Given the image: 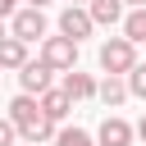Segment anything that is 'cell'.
I'll return each mask as SVG.
<instances>
[{
	"label": "cell",
	"instance_id": "1",
	"mask_svg": "<svg viewBox=\"0 0 146 146\" xmlns=\"http://www.w3.org/2000/svg\"><path fill=\"white\" fill-rule=\"evenodd\" d=\"M9 123H14V128H18V137H23V141H32V146L55 141V128H59V123H50V119L41 114L36 96H27V91H18V96L9 100Z\"/></svg>",
	"mask_w": 146,
	"mask_h": 146
},
{
	"label": "cell",
	"instance_id": "2",
	"mask_svg": "<svg viewBox=\"0 0 146 146\" xmlns=\"http://www.w3.org/2000/svg\"><path fill=\"white\" fill-rule=\"evenodd\" d=\"M96 59H100V68H105V73H119V78H123V73L137 64V46H132L128 36H105Z\"/></svg>",
	"mask_w": 146,
	"mask_h": 146
},
{
	"label": "cell",
	"instance_id": "3",
	"mask_svg": "<svg viewBox=\"0 0 146 146\" xmlns=\"http://www.w3.org/2000/svg\"><path fill=\"white\" fill-rule=\"evenodd\" d=\"M41 64H50L55 73H68V68H78V41H68V36H41V55H36Z\"/></svg>",
	"mask_w": 146,
	"mask_h": 146
},
{
	"label": "cell",
	"instance_id": "4",
	"mask_svg": "<svg viewBox=\"0 0 146 146\" xmlns=\"http://www.w3.org/2000/svg\"><path fill=\"white\" fill-rule=\"evenodd\" d=\"M9 36H18V41H41L46 36V9H14V18H9Z\"/></svg>",
	"mask_w": 146,
	"mask_h": 146
},
{
	"label": "cell",
	"instance_id": "5",
	"mask_svg": "<svg viewBox=\"0 0 146 146\" xmlns=\"http://www.w3.org/2000/svg\"><path fill=\"white\" fill-rule=\"evenodd\" d=\"M96 32V23H91V14H87V5H64V14H59V36H68V41H87Z\"/></svg>",
	"mask_w": 146,
	"mask_h": 146
},
{
	"label": "cell",
	"instance_id": "6",
	"mask_svg": "<svg viewBox=\"0 0 146 146\" xmlns=\"http://www.w3.org/2000/svg\"><path fill=\"white\" fill-rule=\"evenodd\" d=\"M96 146H132V123L119 114H105V123L96 128Z\"/></svg>",
	"mask_w": 146,
	"mask_h": 146
},
{
	"label": "cell",
	"instance_id": "7",
	"mask_svg": "<svg viewBox=\"0 0 146 146\" xmlns=\"http://www.w3.org/2000/svg\"><path fill=\"white\" fill-rule=\"evenodd\" d=\"M50 73H55L50 64H41V59H27V64L18 68V87H23L27 96H41V91L50 87Z\"/></svg>",
	"mask_w": 146,
	"mask_h": 146
},
{
	"label": "cell",
	"instance_id": "8",
	"mask_svg": "<svg viewBox=\"0 0 146 146\" xmlns=\"http://www.w3.org/2000/svg\"><path fill=\"white\" fill-rule=\"evenodd\" d=\"M36 105H41V114H46L50 123H64V119H68V110H73V100L64 96V87H59V91H55V87H46V91L36 96Z\"/></svg>",
	"mask_w": 146,
	"mask_h": 146
},
{
	"label": "cell",
	"instance_id": "9",
	"mask_svg": "<svg viewBox=\"0 0 146 146\" xmlns=\"http://www.w3.org/2000/svg\"><path fill=\"white\" fill-rule=\"evenodd\" d=\"M96 100H100L105 110H119V105L128 100V82H123L119 73H105V82H96Z\"/></svg>",
	"mask_w": 146,
	"mask_h": 146
},
{
	"label": "cell",
	"instance_id": "10",
	"mask_svg": "<svg viewBox=\"0 0 146 146\" xmlns=\"http://www.w3.org/2000/svg\"><path fill=\"white\" fill-rule=\"evenodd\" d=\"M87 14L96 27H114L123 23V0H87Z\"/></svg>",
	"mask_w": 146,
	"mask_h": 146
},
{
	"label": "cell",
	"instance_id": "11",
	"mask_svg": "<svg viewBox=\"0 0 146 146\" xmlns=\"http://www.w3.org/2000/svg\"><path fill=\"white\" fill-rule=\"evenodd\" d=\"M64 96H68V100H91V96H96V78L68 68V73H64Z\"/></svg>",
	"mask_w": 146,
	"mask_h": 146
},
{
	"label": "cell",
	"instance_id": "12",
	"mask_svg": "<svg viewBox=\"0 0 146 146\" xmlns=\"http://www.w3.org/2000/svg\"><path fill=\"white\" fill-rule=\"evenodd\" d=\"M23 64H27V41L0 36V73H5V68H23Z\"/></svg>",
	"mask_w": 146,
	"mask_h": 146
},
{
	"label": "cell",
	"instance_id": "13",
	"mask_svg": "<svg viewBox=\"0 0 146 146\" xmlns=\"http://www.w3.org/2000/svg\"><path fill=\"white\" fill-rule=\"evenodd\" d=\"M123 36H128L132 46H146V5L123 14Z\"/></svg>",
	"mask_w": 146,
	"mask_h": 146
},
{
	"label": "cell",
	"instance_id": "14",
	"mask_svg": "<svg viewBox=\"0 0 146 146\" xmlns=\"http://www.w3.org/2000/svg\"><path fill=\"white\" fill-rule=\"evenodd\" d=\"M55 146H91V132L87 128H55Z\"/></svg>",
	"mask_w": 146,
	"mask_h": 146
},
{
	"label": "cell",
	"instance_id": "15",
	"mask_svg": "<svg viewBox=\"0 0 146 146\" xmlns=\"http://www.w3.org/2000/svg\"><path fill=\"white\" fill-rule=\"evenodd\" d=\"M123 82H128V96L146 100V64H132V68L123 73Z\"/></svg>",
	"mask_w": 146,
	"mask_h": 146
},
{
	"label": "cell",
	"instance_id": "16",
	"mask_svg": "<svg viewBox=\"0 0 146 146\" xmlns=\"http://www.w3.org/2000/svg\"><path fill=\"white\" fill-rule=\"evenodd\" d=\"M0 146H18V128L9 123V114H0Z\"/></svg>",
	"mask_w": 146,
	"mask_h": 146
},
{
	"label": "cell",
	"instance_id": "17",
	"mask_svg": "<svg viewBox=\"0 0 146 146\" xmlns=\"http://www.w3.org/2000/svg\"><path fill=\"white\" fill-rule=\"evenodd\" d=\"M14 9H18V0H0V23H5V18H14Z\"/></svg>",
	"mask_w": 146,
	"mask_h": 146
},
{
	"label": "cell",
	"instance_id": "18",
	"mask_svg": "<svg viewBox=\"0 0 146 146\" xmlns=\"http://www.w3.org/2000/svg\"><path fill=\"white\" fill-rule=\"evenodd\" d=\"M132 137H141V141H146V114L137 119V128H132Z\"/></svg>",
	"mask_w": 146,
	"mask_h": 146
},
{
	"label": "cell",
	"instance_id": "19",
	"mask_svg": "<svg viewBox=\"0 0 146 146\" xmlns=\"http://www.w3.org/2000/svg\"><path fill=\"white\" fill-rule=\"evenodd\" d=\"M27 5H32V9H46V5H50V0H27Z\"/></svg>",
	"mask_w": 146,
	"mask_h": 146
},
{
	"label": "cell",
	"instance_id": "20",
	"mask_svg": "<svg viewBox=\"0 0 146 146\" xmlns=\"http://www.w3.org/2000/svg\"><path fill=\"white\" fill-rule=\"evenodd\" d=\"M123 5H132V9H141V5H146V0H123Z\"/></svg>",
	"mask_w": 146,
	"mask_h": 146
},
{
	"label": "cell",
	"instance_id": "21",
	"mask_svg": "<svg viewBox=\"0 0 146 146\" xmlns=\"http://www.w3.org/2000/svg\"><path fill=\"white\" fill-rule=\"evenodd\" d=\"M68 5H87V0H68Z\"/></svg>",
	"mask_w": 146,
	"mask_h": 146
},
{
	"label": "cell",
	"instance_id": "22",
	"mask_svg": "<svg viewBox=\"0 0 146 146\" xmlns=\"http://www.w3.org/2000/svg\"><path fill=\"white\" fill-rule=\"evenodd\" d=\"M23 146H32V141H23Z\"/></svg>",
	"mask_w": 146,
	"mask_h": 146
},
{
	"label": "cell",
	"instance_id": "23",
	"mask_svg": "<svg viewBox=\"0 0 146 146\" xmlns=\"http://www.w3.org/2000/svg\"><path fill=\"white\" fill-rule=\"evenodd\" d=\"M91 146H96V141H91Z\"/></svg>",
	"mask_w": 146,
	"mask_h": 146
},
{
	"label": "cell",
	"instance_id": "24",
	"mask_svg": "<svg viewBox=\"0 0 146 146\" xmlns=\"http://www.w3.org/2000/svg\"><path fill=\"white\" fill-rule=\"evenodd\" d=\"M0 36H5V32H0Z\"/></svg>",
	"mask_w": 146,
	"mask_h": 146
}]
</instances>
